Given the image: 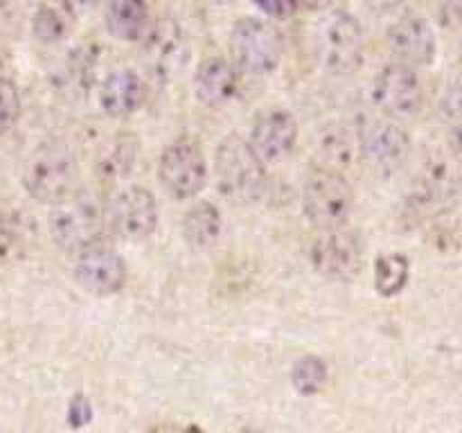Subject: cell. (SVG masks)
Instances as JSON below:
<instances>
[{
	"instance_id": "cell-22",
	"label": "cell",
	"mask_w": 462,
	"mask_h": 433,
	"mask_svg": "<svg viewBox=\"0 0 462 433\" xmlns=\"http://www.w3.org/2000/svg\"><path fill=\"white\" fill-rule=\"evenodd\" d=\"M224 233V216L221 210L210 201H197L183 215V237L189 246L206 251L221 239Z\"/></svg>"
},
{
	"instance_id": "cell-28",
	"label": "cell",
	"mask_w": 462,
	"mask_h": 433,
	"mask_svg": "<svg viewBox=\"0 0 462 433\" xmlns=\"http://www.w3.org/2000/svg\"><path fill=\"white\" fill-rule=\"evenodd\" d=\"M23 113L18 86L9 77H0V135L12 131L18 124Z\"/></svg>"
},
{
	"instance_id": "cell-20",
	"label": "cell",
	"mask_w": 462,
	"mask_h": 433,
	"mask_svg": "<svg viewBox=\"0 0 462 433\" xmlns=\"http://www.w3.org/2000/svg\"><path fill=\"white\" fill-rule=\"evenodd\" d=\"M140 156V140L134 134H116L104 140L95 158V171L99 179L116 183L126 179Z\"/></svg>"
},
{
	"instance_id": "cell-13",
	"label": "cell",
	"mask_w": 462,
	"mask_h": 433,
	"mask_svg": "<svg viewBox=\"0 0 462 433\" xmlns=\"http://www.w3.org/2000/svg\"><path fill=\"white\" fill-rule=\"evenodd\" d=\"M106 221L125 242H144L156 233L161 221L156 197L144 185H126L108 203Z\"/></svg>"
},
{
	"instance_id": "cell-12",
	"label": "cell",
	"mask_w": 462,
	"mask_h": 433,
	"mask_svg": "<svg viewBox=\"0 0 462 433\" xmlns=\"http://www.w3.org/2000/svg\"><path fill=\"white\" fill-rule=\"evenodd\" d=\"M373 97L382 115L397 122L413 120L424 106V84L418 68L402 61H391L377 72Z\"/></svg>"
},
{
	"instance_id": "cell-4",
	"label": "cell",
	"mask_w": 462,
	"mask_h": 433,
	"mask_svg": "<svg viewBox=\"0 0 462 433\" xmlns=\"http://www.w3.org/2000/svg\"><path fill=\"white\" fill-rule=\"evenodd\" d=\"M460 179L456 162L445 156H436L422 165L418 176L411 183L404 201V216L411 226L427 224V221L445 216L458 206Z\"/></svg>"
},
{
	"instance_id": "cell-34",
	"label": "cell",
	"mask_w": 462,
	"mask_h": 433,
	"mask_svg": "<svg viewBox=\"0 0 462 433\" xmlns=\"http://www.w3.org/2000/svg\"><path fill=\"white\" fill-rule=\"evenodd\" d=\"M332 0H298V5H305L310 9H325Z\"/></svg>"
},
{
	"instance_id": "cell-33",
	"label": "cell",
	"mask_w": 462,
	"mask_h": 433,
	"mask_svg": "<svg viewBox=\"0 0 462 433\" xmlns=\"http://www.w3.org/2000/svg\"><path fill=\"white\" fill-rule=\"evenodd\" d=\"M402 3H404V0H365V5H368V7L377 14L395 12Z\"/></svg>"
},
{
	"instance_id": "cell-25",
	"label": "cell",
	"mask_w": 462,
	"mask_h": 433,
	"mask_svg": "<svg viewBox=\"0 0 462 433\" xmlns=\"http://www.w3.org/2000/svg\"><path fill=\"white\" fill-rule=\"evenodd\" d=\"M32 224L18 210L0 212V260L9 262L25 255L32 242Z\"/></svg>"
},
{
	"instance_id": "cell-3",
	"label": "cell",
	"mask_w": 462,
	"mask_h": 433,
	"mask_svg": "<svg viewBox=\"0 0 462 433\" xmlns=\"http://www.w3.org/2000/svg\"><path fill=\"white\" fill-rule=\"evenodd\" d=\"M316 61L334 77L356 72L365 57V34L359 18L346 9H332L316 25Z\"/></svg>"
},
{
	"instance_id": "cell-21",
	"label": "cell",
	"mask_w": 462,
	"mask_h": 433,
	"mask_svg": "<svg viewBox=\"0 0 462 433\" xmlns=\"http://www.w3.org/2000/svg\"><path fill=\"white\" fill-rule=\"evenodd\" d=\"M152 23L147 0H108L106 30L113 39L138 43Z\"/></svg>"
},
{
	"instance_id": "cell-26",
	"label": "cell",
	"mask_w": 462,
	"mask_h": 433,
	"mask_svg": "<svg viewBox=\"0 0 462 433\" xmlns=\"http://www.w3.org/2000/svg\"><path fill=\"white\" fill-rule=\"evenodd\" d=\"M291 386L298 395L314 397L325 391L329 382V365L323 356L305 355L291 365Z\"/></svg>"
},
{
	"instance_id": "cell-17",
	"label": "cell",
	"mask_w": 462,
	"mask_h": 433,
	"mask_svg": "<svg viewBox=\"0 0 462 433\" xmlns=\"http://www.w3.org/2000/svg\"><path fill=\"white\" fill-rule=\"evenodd\" d=\"M147 95L149 86L144 77L131 68H120V70L108 72L106 79L102 81L99 108L104 111V115L122 120V117L138 113L147 102Z\"/></svg>"
},
{
	"instance_id": "cell-2",
	"label": "cell",
	"mask_w": 462,
	"mask_h": 433,
	"mask_svg": "<svg viewBox=\"0 0 462 433\" xmlns=\"http://www.w3.org/2000/svg\"><path fill=\"white\" fill-rule=\"evenodd\" d=\"M106 206L93 189H72L50 212V235L63 253L77 255L90 244L102 242Z\"/></svg>"
},
{
	"instance_id": "cell-14",
	"label": "cell",
	"mask_w": 462,
	"mask_h": 433,
	"mask_svg": "<svg viewBox=\"0 0 462 433\" xmlns=\"http://www.w3.org/2000/svg\"><path fill=\"white\" fill-rule=\"evenodd\" d=\"M75 282L86 293L97 298H111L126 287L129 266L125 257L108 244L97 242L75 255Z\"/></svg>"
},
{
	"instance_id": "cell-15",
	"label": "cell",
	"mask_w": 462,
	"mask_h": 433,
	"mask_svg": "<svg viewBox=\"0 0 462 433\" xmlns=\"http://www.w3.org/2000/svg\"><path fill=\"white\" fill-rule=\"evenodd\" d=\"M388 48L395 54L397 61L409 63L413 68L431 66L436 61L438 54V41L436 32H433L431 23L420 14H406V16L397 18L391 27H388Z\"/></svg>"
},
{
	"instance_id": "cell-6",
	"label": "cell",
	"mask_w": 462,
	"mask_h": 433,
	"mask_svg": "<svg viewBox=\"0 0 462 433\" xmlns=\"http://www.w3.org/2000/svg\"><path fill=\"white\" fill-rule=\"evenodd\" d=\"M77 158L63 143H45L23 167V188L36 203L54 206L75 189Z\"/></svg>"
},
{
	"instance_id": "cell-23",
	"label": "cell",
	"mask_w": 462,
	"mask_h": 433,
	"mask_svg": "<svg viewBox=\"0 0 462 433\" xmlns=\"http://www.w3.org/2000/svg\"><path fill=\"white\" fill-rule=\"evenodd\" d=\"M75 27V18L54 0H45L32 16V34L43 45L61 43Z\"/></svg>"
},
{
	"instance_id": "cell-5",
	"label": "cell",
	"mask_w": 462,
	"mask_h": 433,
	"mask_svg": "<svg viewBox=\"0 0 462 433\" xmlns=\"http://www.w3.org/2000/svg\"><path fill=\"white\" fill-rule=\"evenodd\" d=\"M233 66L248 77H269L284 57V39L269 18L246 16L230 32Z\"/></svg>"
},
{
	"instance_id": "cell-27",
	"label": "cell",
	"mask_w": 462,
	"mask_h": 433,
	"mask_svg": "<svg viewBox=\"0 0 462 433\" xmlns=\"http://www.w3.org/2000/svg\"><path fill=\"white\" fill-rule=\"evenodd\" d=\"M438 115H440L442 124L449 129L451 134V147L458 153V138H460V81L458 77L451 79L442 93L440 104H438Z\"/></svg>"
},
{
	"instance_id": "cell-24",
	"label": "cell",
	"mask_w": 462,
	"mask_h": 433,
	"mask_svg": "<svg viewBox=\"0 0 462 433\" xmlns=\"http://www.w3.org/2000/svg\"><path fill=\"white\" fill-rule=\"evenodd\" d=\"M374 289L379 296L395 298L409 287L411 260L404 253H382L374 260Z\"/></svg>"
},
{
	"instance_id": "cell-1",
	"label": "cell",
	"mask_w": 462,
	"mask_h": 433,
	"mask_svg": "<svg viewBox=\"0 0 462 433\" xmlns=\"http://www.w3.org/2000/svg\"><path fill=\"white\" fill-rule=\"evenodd\" d=\"M217 189L235 206H257L269 188L266 162L255 153L246 138L226 135L215 152Z\"/></svg>"
},
{
	"instance_id": "cell-35",
	"label": "cell",
	"mask_w": 462,
	"mask_h": 433,
	"mask_svg": "<svg viewBox=\"0 0 462 433\" xmlns=\"http://www.w3.org/2000/svg\"><path fill=\"white\" fill-rule=\"evenodd\" d=\"M215 3H219V5H228V3H235V0H215Z\"/></svg>"
},
{
	"instance_id": "cell-10",
	"label": "cell",
	"mask_w": 462,
	"mask_h": 433,
	"mask_svg": "<svg viewBox=\"0 0 462 433\" xmlns=\"http://www.w3.org/2000/svg\"><path fill=\"white\" fill-rule=\"evenodd\" d=\"M310 262L316 273L332 282H352L359 278L365 264L364 239L346 226L320 230L311 242Z\"/></svg>"
},
{
	"instance_id": "cell-30",
	"label": "cell",
	"mask_w": 462,
	"mask_h": 433,
	"mask_svg": "<svg viewBox=\"0 0 462 433\" xmlns=\"http://www.w3.org/2000/svg\"><path fill=\"white\" fill-rule=\"evenodd\" d=\"M271 18H289L298 12V0H253Z\"/></svg>"
},
{
	"instance_id": "cell-18",
	"label": "cell",
	"mask_w": 462,
	"mask_h": 433,
	"mask_svg": "<svg viewBox=\"0 0 462 433\" xmlns=\"http://www.w3.org/2000/svg\"><path fill=\"white\" fill-rule=\"evenodd\" d=\"M194 95L208 108H221L235 99L239 90L237 68L228 59L212 54L199 61L194 70Z\"/></svg>"
},
{
	"instance_id": "cell-16",
	"label": "cell",
	"mask_w": 462,
	"mask_h": 433,
	"mask_svg": "<svg viewBox=\"0 0 462 433\" xmlns=\"http://www.w3.org/2000/svg\"><path fill=\"white\" fill-rule=\"evenodd\" d=\"M248 144L264 162L284 161L298 144V122L287 108H266L255 117Z\"/></svg>"
},
{
	"instance_id": "cell-9",
	"label": "cell",
	"mask_w": 462,
	"mask_h": 433,
	"mask_svg": "<svg viewBox=\"0 0 462 433\" xmlns=\"http://www.w3.org/2000/svg\"><path fill=\"white\" fill-rule=\"evenodd\" d=\"M138 43L144 72L161 84L176 79L188 61V36L183 25L171 16L149 23Z\"/></svg>"
},
{
	"instance_id": "cell-31",
	"label": "cell",
	"mask_w": 462,
	"mask_h": 433,
	"mask_svg": "<svg viewBox=\"0 0 462 433\" xmlns=\"http://www.w3.org/2000/svg\"><path fill=\"white\" fill-rule=\"evenodd\" d=\"M54 3L61 5V7L66 9V12L77 21V18H81V16H86V14L93 12V9L99 5V0H54Z\"/></svg>"
},
{
	"instance_id": "cell-29",
	"label": "cell",
	"mask_w": 462,
	"mask_h": 433,
	"mask_svg": "<svg viewBox=\"0 0 462 433\" xmlns=\"http://www.w3.org/2000/svg\"><path fill=\"white\" fill-rule=\"evenodd\" d=\"M93 401H90L88 395L84 392H75L68 401V409H66V419L70 424V428H84L88 427L90 419H93Z\"/></svg>"
},
{
	"instance_id": "cell-32",
	"label": "cell",
	"mask_w": 462,
	"mask_h": 433,
	"mask_svg": "<svg viewBox=\"0 0 462 433\" xmlns=\"http://www.w3.org/2000/svg\"><path fill=\"white\" fill-rule=\"evenodd\" d=\"M460 14V0H442V23L456 25Z\"/></svg>"
},
{
	"instance_id": "cell-19",
	"label": "cell",
	"mask_w": 462,
	"mask_h": 433,
	"mask_svg": "<svg viewBox=\"0 0 462 433\" xmlns=\"http://www.w3.org/2000/svg\"><path fill=\"white\" fill-rule=\"evenodd\" d=\"M95 72H97V52L90 45H77L59 63L54 77L59 90H63L68 97L81 99L93 88Z\"/></svg>"
},
{
	"instance_id": "cell-8",
	"label": "cell",
	"mask_w": 462,
	"mask_h": 433,
	"mask_svg": "<svg viewBox=\"0 0 462 433\" xmlns=\"http://www.w3.org/2000/svg\"><path fill=\"white\" fill-rule=\"evenodd\" d=\"M361 156L383 176H393L411 156V135L397 120L386 115H365L356 124Z\"/></svg>"
},
{
	"instance_id": "cell-7",
	"label": "cell",
	"mask_w": 462,
	"mask_h": 433,
	"mask_svg": "<svg viewBox=\"0 0 462 433\" xmlns=\"http://www.w3.org/2000/svg\"><path fill=\"white\" fill-rule=\"evenodd\" d=\"M302 212L319 230L346 226L355 210V192L341 170L316 167L302 185Z\"/></svg>"
},
{
	"instance_id": "cell-11",
	"label": "cell",
	"mask_w": 462,
	"mask_h": 433,
	"mask_svg": "<svg viewBox=\"0 0 462 433\" xmlns=\"http://www.w3.org/2000/svg\"><path fill=\"white\" fill-rule=\"evenodd\" d=\"M158 179L176 201L199 197L208 183V161L197 140L179 138L167 144L158 158Z\"/></svg>"
}]
</instances>
